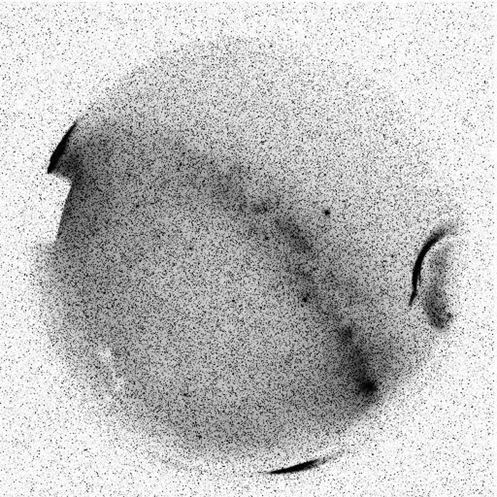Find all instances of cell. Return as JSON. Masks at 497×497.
Listing matches in <instances>:
<instances>
[{"instance_id": "cell-1", "label": "cell", "mask_w": 497, "mask_h": 497, "mask_svg": "<svg viewBox=\"0 0 497 497\" xmlns=\"http://www.w3.org/2000/svg\"><path fill=\"white\" fill-rule=\"evenodd\" d=\"M449 229H438L433 234L426 243H424L423 248L419 251L418 257H417V261L415 262V266L413 268V275H412V291L410 299H409V306L410 308L414 305L415 301H416L417 297L419 296V286L421 284V277L422 271H423L424 259H426V254L431 252V250L433 248L437 243H439L446 236H448Z\"/></svg>"}, {"instance_id": "cell-2", "label": "cell", "mask_w": 497, "mask_h": 497, "mask_svg": "<svg viewBox=\"0 0 497 497\" xmlns=\"http://www.w3.org/2000/svg\"><path fill=\"white\" fill-rule=\"evenodd\" d=\"M342 454H343L342 452H339V453L331 454V456H324V458L312 459V461L296 464V466L286 467V468L277 469V470L275 471L266 472V474H271V475H284V474L299 473V472L310 470V469L324 466V463H329V461H332V459L339 458Z\"/></svg>"}]
</instances>
